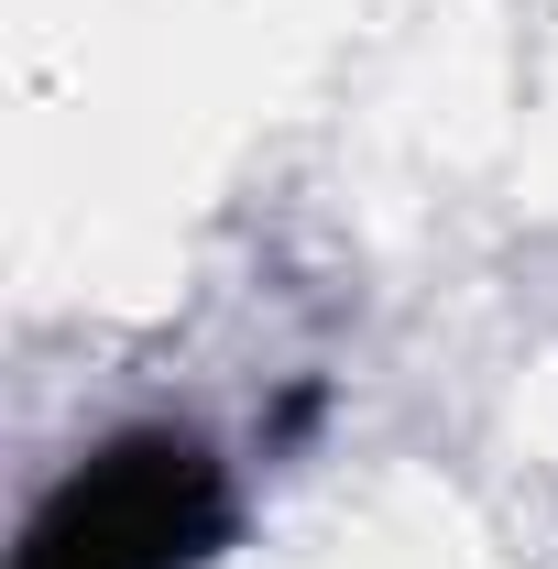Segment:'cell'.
<instances>
[{"mask_svg":"<svg viewBox=\"0 0 558 569\" xmlns=\"http://www.w3.org/2000/svg\"><path fill=\"white\" fill-rule=\"evenodd\" d=\"M209 537V471L198 449H121L77 482L44 526L22 569H187Z\"/></svg>","mask_w":558,"mask_h":569,"instance_id":"obj_1","label":"cell"}]
</instances>
